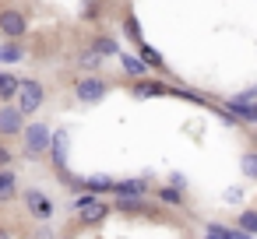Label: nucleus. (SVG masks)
<instances>
[{"mask_svg": "<svg viewBox=\"0 0 257 239\" xmlns=\"http://www.w3.org/2000/svg\"><path fill=\"white\" fill-rule=\"evenodd\" d=\"M25 204H29L32 218H39V221H50V218H53V200H50L46 193H39V190H25Z\"/></svg>", "mask_w": 257, "mask_h": 239, "instance_id": "6", "label": "nucleus"}, {"mask_svg": "<svg viewBox=\"0 0 257 239\" xmlns=\"http://www.w3.org/2000/svg\"><path fill=\"white\" fill-rule=\"evenodd\" d=\"M116 207L120 211H145V200L141 197H116Z\"/></svg>", "mask_w": 257, "mask_h": 239, "instance_id": "20", "label": "nucleus"}, {"mask_svg": "<svg viewBox=\"0 0 257 239\" xmlns=\"http://www.w3.org/2000/svg\"><path fill=\"white\" fill-rule=\"evenodd\" d=\"M11 162H15V155H11V151H8L4 144H0V169H8Z\"/></svg>", "mask_w": 257, "mask_h": 239, "instance_id": "24", "label": "nucleus"}, {"mask_svg": "<svg viewBox=\"0 0 257 239\" xmlns=\"http://www.w3.org/2000/svg\"><path fill=\"white\" fill-rule=\"evenodd\" d=\"M113 193H116V197H145V193H148V183H145V179H116Z\"/></svg>", "mask_w": 257, "mask_h": 239, "instance_id": "10", "label": "nucleus"}, {"mask_svg": "<svg viewBox=\"0 0 257 239\" xmlns=\"http://www.w3.org/2000/svg\"><path fill=\"white\" fill-rule=\"evenodd\" d=\"M25 32H29V18L18 11V8H4L0 11V36L4 39H25Z\"/></svg>", "mask_w": 257, "mask_h": 239, "instance_id": "3", "label": "nucleus"}, {"mask_svg": "<svg viewBox=\"0 0 257 239\" xmlns=\"http://www.w3.org/2000/svg\"><path fill=\"white\" fill-rule=\"evenodd\" d=\"M120 67L138 81V78H148V64L141 60V57H134V53H120Z\"/></svg>", "mask_w": 257, "mask_h": 239, "instance_id": "12", "label": "nucleus"}, {"mask_svg": "<svg viewBox=\"0 0 257 239\" xmlns=\"http://www.w3.org/2000/svg\"><path fill=\"white\" fill-rule=\"evenodd\" d=\"M22 130H25V113L15 102H4L0 106V137H18Z\"/></svg>", "mask_w": 257, "mask_h": 239, "instance_id": "5", "label": "nucleus"}, {"mask_svg": "<svg viewBox=\"0 0 257 239\" xmlns=\"http://www.w3.org/2000/svg\"><path fill=\"white\" fill-rule=\"evenodd\" d=\"M131 92H134V99H162V95H173L169 85H162V81H145V78H138Z\"/></svg>", "mask_w": 257, "mask_h": 239, "instance_id": "7", "label": "nucleus"}, {"mask_svg": "<svg viewBox=\"0 0 257 239\" xmlns=\"http://www.w3.org/2000/svg\"><path fill=\"white\" fill-rule=\"evenodd\" d=\"M155 193H159V200H166V204H176V207L183 204V193H180V186H176V190H173V186H159Z\"/></svg>", "mask_w": 257, "mask_h": 239, "instance_id": "19", "label": "nucleus"}, {"mask_svg": "<svg viewBox=\"0 0 257 239\" xmlns=\"http://www.w3.org/2000/svg\"><path fill=\"white\" fill-rule=\"evenodd\" d=\"M239 228H246L250 235H257V211H243L239 214Z\"/></svg>", "mask_w": 257, "mask_h": 239, "instance_id": "21", "label": "nucleus"}, {"mask_svg": "<svg viewBox=\"0 0 257 239\" xmlns=\"http://www.w3.org/2000/svg\"><path fill=\"white\" fill-rule=\"evenodd\" d=\"M106 214H109V207H106L102 200H95V197H92V200L78 211V221H81V225H95V221H102Z\"/></svg>", "mask_w": 257, "mask_h": 239, "instance_id": "9", "label": "nucleus"}, {"mask_svg": "<svg viewBox=\"0 0 257 239\" xmlns=\"http://www.w3.org/2000/svg\"><path fill=\"white\" fill-rule=\"evenodd\" d=\"M0 239H11V235H8V228H0Z\"/></svg>", "mask_w": 257, "mask_h": 239, "instance_id": "26", "label": "nucleus"}, {"mask_svg": "<svg viewBox=\"0 0 257 239\" xmlns=\"http://www.w3.org/2000/svg\"><path fill=\"white\" fill-rule=\"evenodd\" d=\"M67 144H71L67 130H53V141H50V158H53L57 172H60V169H67Z\"/></svg>", "mask_w": 257, "mask_h": 239, "instance_id": "8", "label": "nucleus"}, {"mask_svg": "<svg viewBox=\"0 0 257 239\" xmlns=\"http://www.w3.org/2000/svg\"><path fill=\"white\" fill-rule=\"evenodd\" d=\"M15 186H18L15 172L11 169H0V200H11L15 197Z\"/></svg>", "mask_w": 257, "mask_h": 239, "instance_id": "14", "label": "nucleus"}, {"mask_svg": "<svg viewBox=\"0 0 257 239\" xmlns=\"http://www.w3.org/2000/svg\"><path fill=\"white\" fill-rule=\"evenodd\" d=\"M138 57H141V60H145L148 67H155V71H166V64H162V57H159V53H155V50H152L148 43H138Z\"/></svg>", "mask_w": 257, "mask_h": 239, "instance_id": "15", "label": "nucleus"}, {"mask_svg": "<svg viewBox=\"0 0 257 239\" xmlns=\"http://www.w3.org/2000/svg\"><path fill=\"white\" fill-rule=\"evenodd\" d=\"M239 169H243L246 179H257V151H246V155L239 158Z\"/></svg>", "mask_w": 257, "mask_h": 239, "instance_id": "18", "label": "nucleus"}, {"mask_svg": "<svg viewBox=\"0 0 257 239\" xmlns=\"http://www.w3.org/2000/svg\"><path fill=\"white\" fill-rule=\"evenodd\" d=\"M106 95H109V85H106L102 78H95V74L74 81V99H78V102H102Z\"/></svg>", "mask_w": 257, "mask_h": 239, "instance_id": "4", "label": "nucleus"}, {"mask_svg": "<svg viewBox=\"0 0 257 239\" xmlns=\"http://www.w3.org/2000/svg\"><path fill=\"white\" fill-rule=\"evenodd\" d=\"M208 228H211V232H218L222 239H257V235H250L246 228H225V225H218V221H211Z\"/></svg>", "mask_w": 257, "mask_h": 239, "instance_id": "16", "label": "nucleus"}, {"mask_svg": "<svg viewBox=\"0 0 257 239\" xmlns=\"http://www.w3.org/2000/svg\"><path fill=\"white\" fill-rule=\"evenodd\" d=\"M92 50H95L99 57H120V46H116L113 36H95V39H92Z\"/></svg>", "mask_w": 257, "mask_h": 239, "instance_id": "13", "label": "nucleus"}, {"mask_svg": "<svg viewBox=\"0 0 257 239\" xmlns=\"http://www.w3.org/2000/svg\"><path fill=\"white\" fill-rule=\"evenodd\" d=\"M232 102H243V106H253V102H257V88H246V92H239V95H232Z\"/></svg>", "mask_w": 257, "mask_h": 239, "instance_id": "23", "label": "nucleus"}, {"mask_svg": "<svg viewBox=\"0 0 257 239\" xmlns=\"http://www.w3.org/2000/svg\"><path fill=\"white\" fill-rule=\"evenodd\" d=\"M0 60H4V53H0Z\"/></svg>", "mask_w": 257, "mask_h": 239, "instance_id": "27", "label": "nucleus"}, {"mask_svg": "<svg viewBox=\"0 0 257 239\" xmlns=\"http://www.w3.org/2000/svg\"><path fill=\"white\" fill-rule=\"evenodd\" d=\"M204 239H222V235H218V232H211V228H208V235H204Z\"/></svg>", "mask_w": 257, "mask_h": 239, "instance_id": "25", "label": "nucleus"}, {"mask_svg": "<svg viewBox=\"0 0 257 239\" xmlns=\"http://www.w3.org/2000/svg\"><path fill=\"white\" fill-rule=\"evenodd\" d=\"M253 123H257V120H253Z\"/></svg>", "mask_w": 257, "mask_h": 239, "instance_id": "28", "label": "nucleus"}, {"mask_svg": "<svg viewBox=\"0 0 257 239\" xmlns=\"http://www.w3.org/2000/svg\"><path fill=\"white\" fill-rule=\"evenodd\" d=\"M18 85H22V78H18V74H11V71H0V102H15Z\"/></svg>", "mask_w": 257, "mask_h": 239, "instance_id": "11", "label": "nucleus"}, {"mask_svg": "<svg viewBox=\"0 0 257 239\" xmlns=\"http://www.w3.org/2000/svg\"><path fill=\"white\" fill-rule=\"evenodd\" d=\"M22 137H25V155H29V158H39L43 151H50L53 130H50L46 123H29V127L22 130Z\"/></svg>", "mask_w": 257, "mask_h": 239, "instance_id": "2", "label": "nucleus"}, {"mask_svg": "<svg viewBox=\"0 0 257 239\" xmlns=\"http://www.w3.org/2000/svg\"><path fill=\"white\" fill-rule=\"evenodd\" d=\"M0 53H4V60H8V64H18V60L25 57V50L18 46V39H8V43H4V50H0Z\"/></svg>", "mask_w": 257, "mask_h": 239, "instance_id": "17", "label": "nucleus"}, {"mask_svg": "<svg viewBox=\"0 0 257 239\" xmlns=\"http://www.w3.org/2000/svg\"><path fill=\"white\" fill-rule=\"evenodd\" d=\"M43 102H46V88H43L36 78H22V85H18V95H15V106H18L25 116H36Z\"/></svg>", "mask_w": 257, "mask_h": 239, "instance_id": "1", "label": "nucleus"}, {"mask_svg": "<svg viewBox=\"0 0 257 239\" xmlns=\"http://www.w3.org/2000/svg\"><path fill=\"white\" fill-rule=\"evenodd\" d=\"M123 32H127L134 43H145V39H141V29H138V18H123Z\"/></svg>", "mask_w": 257, "mask_h": 239, "instance_id": "22", "label": "nucleus"}]
</instances>
